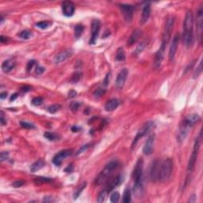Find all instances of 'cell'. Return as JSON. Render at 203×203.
I'll return each mask as SVG.
<instances>
[{
  "instance_id": "1",
  "label": "cell",
  "mask_w": 203,
  "mask_h": 203,
  "mask_svg": "<svg viewBox=\"0 0 203 203\" xmlns=\"http://www.w3.org/2000/svg\"><path fill=\"white\" fill-rule=\"evenodd\" d=\"M118 167H119V162L118 160L110 161L108 164H106L104 169L98 174V176L96 177L95 180V185L99 186L106 183Z\"/></svg>"
},
{
  "instance_id": "2",
  "label": "cell",
  "mask_w": 203,
  "mask_h": 203,
  "mask_svg": "<svg viewBox=\"0 0 203 203\" xmlns=\"http://www.w3.org/2000/svg\"><path fill=\"white\" fill-rule=\"evenodd\" d=\"M173 171V161L170 158L164 160L160 164V178L159 180L164 182L170 179L171 173Z\"/></svg>"
},
{
  "instance_id": "3",
  "label": "cell",
  "mask_w": 203,
  "mask_h": 203,
  "mask_svg": "<svg viewBox=\"0 0 203 203\" xmlns=\"http://www.w3.org/2000/svg\"><path fill=\"white\" fill-rule=\"evenodd\" d=\"M201 138H202V133H200V136L197 138L194 145L193 152L191 154V156L190 157L189 162H188V166H187V171L188 173H191L194 170V165L196 164V160L198 159V155L199 152L200 143H201Z\"/></svg>"
},
{
  "instance_id": "4",
  "label": "cell",
  "mask_w": 203,
  "mask_h": 203,
  "mask_svg": "<svg viewBox=\"0 0 203 203\" xmlns=\"http://www.w3.org/2000/svg\"><path fill=\"white\" fill-rule=\"evenodd\" d=\"M153 125H154V122H153L152 121H148L147 123H145V124L141 127V129L137 132V135H136L134 140H133V143H132V145H131L132 150L136 147V144H137L138 141H139L141 138L143 137L144 136L148 134V133H149V131H150L151 129H152V127H153Z\"/></svg>"
},
{
  "instance_id": "5",
  "label": "cell",
  "mask_w": 203,
  "mask_h": 203,
  "mask_svg": "<svg viewBox=\"0 0 203 203\" xmlns=\"http://www.w3.org/2000/svg\"><path fill=\"white\" fill-rule=\"evenodd\" d=\"M143 168H144V160L142 158H139L136 163L135 167L133 171L132 178L134 181V183H141L143 175Z\"/></svg>"
},
{
  "instance_id": "6",
  "label": "cell",
  "mask_w": 203,
  "mask_h": 203,
  "mask_svg": "<svg viewBox=\"0 0 203 203\" xmlns=\"http://www.w3.org/2000/svg\"><path fill=\"white\" fill-rule=\"evenodd\" d=\"M174 23H175V18L173 16H169L166 20L164 33H163V42H164L165 44H167V42L170 40L171 31H172L174 26Z\"/></svg>"
},
{
  "instance_id": "7",
  "label": "cell",
  "mask_w": 203,
  "mask_h": 203,
  "mask_svg": "<svg viewBox=\"0 0 203 203\" xmlns=\"http://www.w3.org/2000/svg\"><path fill=\"white\" fill-rule=\"evenodd\" d=\"M161 162L158 160H156L152 162L149 169V178L151 181L156 182L160 178V170Z\"/></svg>"
},
{
  "instance_id": "8",
  "label": "cell",
  "mask_w": 203,
  "mask_h": 203,
  "mask_svg": "<svg viewBox=\"0 0 203 203\" xmlns=\"http://www.w3.org/2000/svg\"><path fill=\"white\" fill-rule=\"evenodd\" d=\"M197 35L199 43H202V31H203V9L201 7L198 10L197 14Z\"/></svg>"
},
{
  "instance_id": "9",
  "label": "cell",
  "mask_w": 203,
  "mask_h": 203,
  "mask_svg": "<svg viewBox=\"0 0 203 203\" xmlns=\"http://www.w3.org/2000/svg\"><path fill=\"white\" fill-rule=\"evenodd\" d=\"M101 27V22L98 19H94L91 23V37L90 40V45H95V43L98 39V34H99V30Z\"/></svg>"
},
{
  "instance_id": "10",
  "label": "cell",
  "mask_w": 203,
  "mask_h": 203,
  "mask_svg": "<svg viewBox=\"0 0 203 203\" xmlns=\"http://www.w3.org/2000/svg\"><path fill=\"white\" fill-rule=\"evenodd\" d=\"M194 16L191 10H188L183 22V33H194Z\"/></svg>"
},
{
  "instance_id": "11",
  "label": "cell",
  "mask_w": 203,
  "mask_h": 203,
  "mask_svg": "<svg viewBox=\"0 0 203 203\" xmlns=\"http://www.w3.org/2000/svg\"><path fill=\"white\" fill-rule=\"evenodd\" d=\"M119 7L121 9L125 21L131 22L132 19H133V17L134 7L132 6V5H129V4H120Z\"/></svg>"
},
{
  "instance_id": "12",
  "label": "cell",
  "mask_w": 203,
  "mask_h": 203,
  "mask_svg": "<svg viewBox=\"0 0 203 203\" xmlns=\"http://www.w3.org/2000/svg\"><path fill=\"white\" fill-rule=\"evenodd\" d=\"M190 129L191 128L188 125L186 124L183 121H182V123L179 125L178 133H177V141H178V142L182 143L183 141H184V140L187 138Z\"/></svg>"
},
{
  "instance_id": "13",
  "label": "cell",
  "mask_w": 203,
  "mask_h": 203,
  "mask_svg": "<svg viewBox=\"0 0 203 203\" xmlns=\"http://www.w3.org/2000/svg\"><path fill=\"white\" fill-rule=\"evenodd\" d=\"M72 153V151L70 150V149H64V150L60 151L53 157V163L56 166H60V164H62L63 161L68 156H71Z\"/></svg>"
},
{
  "instance_id": "14",
  "label": "cell",
  "mask_w": 203,
  "mask_h": 203,
  "mask_svg": "<svg viewBox=\"0 0 203 203\" xmlns=\"http://www.w3.org/2000/svg\"><path fill=\"white\" fill-rule=\"evenodd\" d=\"M129 71L127 68H124L121 70V72L118 73L117 79L115 81V86L118 89H121L124 86L125 83L126 81V79L128 77Z\"/></svg>"
},
{
  "instance_id": "15",
  "label": "cell",
  "mask_w": 203,
  "mask_h": 203,
  "mask_svg": "<svg viewBox=\"0 0 203 203\" xmlns=\"http://www.w3.org/2000/svg\"><path fill=\"white\" fill-rule=\"evenodd\" d=\"M166 45H167V44H165L164 42H162L160 48V49L157 51V53H156L154 60V65L156 68H159V67L160 66L163 60H164V51H165V49H166Z\"/></svg>"
},
{
  "instance_id": "16",
  "label": "cell",
  "mask_w": 203,
  "mask_h": 203,
  "mask_svg": "<svg viewBox=\"0 0 203 203\" xmlns=\"http://www.w3.org/2000/svg\"><path fill=\"white\" fill-rule=\"evenodd\" d=\"M73 54L72 49H66L64 51H62L61 53H58L55 57H54V63L55 64H60V63L64 61L67 59H68L69 57H71Z\"/></svg>"
},
{
  "instance_id": "17",
  "label": "cell",
  "mask_w": 203,
  "mask_h": 203,
  "mask_svg": "<svg viewBox=\"0 0 203 203\" xmlns=\"http://www.w3.org/2000/svg\"><path fill=\"white\" fill-rule=\"evenodd\" d=\"M179 35L177 33V34H175V36L174 37L170 46V50H169V60H170V61H173L174 57L176 54L177 49H178V45H179Z\"/></svg>"
},
{
  "instance_id": "18",
  "label": "cell",
  "mask_w": 203,
  "mask_h": 203,
  "mask_svg": "<svg viewBox=\"0 0 203 203\" xmlns=\"http://www.w3.org/2000/svg\"><path fill=\"white\" fill-rule=\"evenodd\" d=\"M154 141H155V136L152 135L149 137L148 138V140L144 144V146L143 148V152L144 155L148 156L152 153L153 152V147H154Z\"/></svg>"
},
{
  "instance_id": "19",
  "label": "cell",
  "mask_w": 203,
  "mask_h": 203,
  "mask_svg": "<svg viewBox=\"0 0 203 203\" xmlns=\"http://www.w3.org/2000/svg\"><path fill=\"white\" fill-rule=\"evenodd\" d=\"M63 14L66 17H72L75 13V5L72 2H64L62 4Z\"/></svg>"
},
{
  "instance_id": "20",
  "label": "cell",
  "mask_w": 203,
  "mask_h": 203,
  "mask_svg": "<svg viewBox=\"0 0 203 203\" xmlns=\"http://www.w3.org/2000/svg\"><path fill=\"white\" fill-rule=\"evenodd\" d=\"M121 183V175H118V176L115 177L114 179H112L110 183H109L108 184H107V186L106 187V188L104 189V190L106 191V193L110 194V192H111L112 190H114L116 188V187H118L119 184Z\"/></svg>"
},
{
  "instance_id": "21",
  "label": "cell",
  "mask_w": 203,
  "mask_h": 203,
  "mask_svg": "<svg viewBox=\"0 0 203 203\" xmlns=\"http://www.w3.org/2000/svg\"><path fill=\"white\" fill-rule=\"evenodd\" d=\"M151 14V6L149 3H148L144 6L143 10H142V14H141V22L142 24H144L148 22Z\"/></svg>"
},
{
  "instance_id": "22",
  "label": "cell",
  "mask_w": 203,
  "mask_h": 203,
  "mask_svg": "<svg viewBox=\"0 0 203 203\" xmlns=\"http://www.w3.org/2000/svg\"><path fill=\"white\" fill-rule=\"evenodd\" d=\"M133 192L134 196L137 198H143L144 195V187L142 185V182L141 183H134V186L133 187Z\"/></svg>"
},
{
  "instance_id": "23",
  "label": "cell",
  "mask_w": 203,
  "mask_h": 203,
  "mask_svg": "<svg viewBox=\"0 0 203 203\" xmlns=\"http://www.w3.org/2000/svg\"><path fill=\"white\" fill-rule=\"evenodd\" d=\"M199 115L197 114H190L189 115V116H187V118L184 119L183 121L186 124L188 125L190 128H192L194 125L196 124L198 121H199Z\"/></svg>"
},
{
  "instance_id": "24",
  "label": "cell",
  "mask_w": 203,
  "mask_h": 203,
  "mask_svg": "<svg viewBox=\"0 0 203 203\" xmlns=\"http://www.w3.org/2000/svg\"><path fill=\"white\" fill-rule=\"evenodd\" d=\"M183 40L184 45L187 46V48L192 47L194 42V33H183Z\"/></svg>"
},
{
  "instance_id": "25",
  "label": "cell",
  "mask_w": 203,
  "mask_h": 203,
  "mask_svg": "<svg viewBox=\"0 0 203 203\" xmlns=\"http://www.w3.org/2000/svg\"><path fill=\"white\" fill-rule=\"evenodd\" d=\"M15 64V61L13 59L7 60L2 64V69L4 72H9L14 68Z\"/></svg>"
},
{
  "instance_id": "26",
  "label": "cell",
  "mask_w": 203,
  "mask_h": 203,
  "mask_svg": "<svg viewBox=\"0 0 203 203\" xmlns=\"http://www.w3.org/2000/svg\"><path fill=\"white\" fill-rule=\"evenodd\" d=\"M119 106V101L116 98H112L110 100H109L105 105V110L106 111L111 112L114 110L115 109Z\"/></svg>"
},
{
  "instance_id": "27",
  "label": "cell",
  "mask_w": 203,
  "mask_h": 203,
  "mask_svg": "<svg viewBox=\"0 0 203 203\" xmlns=\"http://www.w3.org/2000/svg\"><path fill=\"white\" fill-rule=\"evenodd\" d=\"M45 162L42 159L38 160L31 165L30 171H31V172H36L37 171L41 170L43 167H45Z\"/></svg>"
},
{
  "instance_id": "28",
  "label": "cell",
  "mask_w": 203,
  "mask_h": 203,
  "mask_svg": "<svg viewBox=\"0 0 203 203\" xmlns=\"http://www.w3.org/2000/svg\"><path fill=\"white\" fill-rule=\"evenodd\" d=\"M140 35H141V32H140L139 30H135V31H133V32L132 33L131 36L129 37V41H128L129 45H133V44L137 41V40L139 38Z\"/></svg>"
},
{
  "instance_id": "29",
  "label": "cell",
  "mask_w": 203,
  "mask_h": 203,
  "mask_svg": "<svg viewBox=\"0 0 203 203\" xmlns=\"http://www.w3.org/2000/svg\"><path fill=\"white\" fill-rule=\"evenodd\" d=\"M83 30H84V27L82 25L78 24L75 26V30H74V35H75V39H79L83 33Z\"/></svg>"
},
{
  "instance_id": "30",
  "label": "cell",
  "mask_w": 203,
  "mask_h": 203,
  "mask_svg": "<svg viewBox=\"0 0 203 203\" xmlns=\"http://www.w3.org/2000/svg\"><path fill=\"white\" fill-rule=\"evenodd\" d=\"M115 59L118 60V61H124L125 60V53L124 49H122V48H119L117 50Z\"/></svg>"
},
{
  "instance_id": "31",
  "label": "cell",
  "mask_w": 203,
  "mask_h": 203,
  "mask_svg": "<svg viewBox=\"0 0 203 203\" xmlns=\"http://www.w3.org/2000/svg\"><path fill=\"white\" fill-rule=\"evenodd\" d=\"M131 190L129 188H126L123 194V202L129 203L131 202Z\"/></svg>"
},
{
  "instance_id": "32",
  "label": "cell",
  "mask_w": 203,
  "mask_h": 203,
  "mask_svg": "<svg viewBox=\"0 0 203 203\" xmlns=\"http://www.w3.org/2000/svg\"><path fill=\"white\" fill-rule=\"evenodd\" d=\"M51 181L52 179L49 178H47V177H37L34 179V183L37 185H41V184L45 183H49Z\"/></svg>"
},
{
  "instance_id": "33",
  "label": "cell",
  "mask_w": 203,
  "mask_h": 203,
  "mask_svg": "<svg viewBox=\"0 0 203 203\" xmlns=\"http://www.w3.org/2000/svg\"><path fill=\"white\" fill-rule=\"evenodd\" d=\"M86 185H87L86 183H83L74 192V194H73V198H74V199H77V198H79V195H80L81 193L83 192V190H84V188L86 187Z\"/></svg>"
},
{
  "instance_id": "34",
  "label": "cell",
  "mask_w": 203,
  "mask_h": 203,
  "mask_svg": "<svg viewBox=\"0 0 203 203\" xmlns=\"http://www.w3.org/2000/svg\"><path fill=\"white\" fill-rule=\"evenodd\" d=\"M44 137L45 138H47L49 141H56L57 140L59 137L58 135H56L54 133H50V132H46L44 133Z\"/></svg>"
},
{
  "instance_id": "35",
  "label": "cell",
  "mask_w": 203,
  "mask_h": 203,
  "mask_svg": "<svg viewBox=\"0 0 203 203\" xmlns=\"http://www.w3.org/2000/svg\"><path fill=\"white\" fill-rule=\"evenodd\" d=\"M145 46H146V43L145 42L140 43V44L137 46L136 49H135L134 53H133V54H134V56H137L140 53H141V52H142V51L144 49V48H145Z\"/></svg>"
},
{
  "instance_id": "36",
  "label": "cell",
  "mask_w": 203,
  "mask_h": 203,
  "mask_svg": "<svg viewBox=\"0 0 203 203\" xmlns=\"http://www.w3.org/2000/svg\"><path fill=\"white\" fill-rule=\"evenodd\" d=\"M108 194L106 193V191L105 190H102L101 192L99 193V194L98 195V199H97V202H103L105 201L106 198L107 197Z\"/></svg>"
},
{
  "instance_id": "37",
  "label": "cell",
  "mask_w": 203,
  "mask_h": 203,
  "mask_svg": "<svg viewBox=\"0 0 203 203\" xmlns=\"http://www.w3.org/2000/svg\"><path fill=\"white\" fill-rule=\"evenodd\" d=\"M202 61H200L199 64H198V68L195 69V71H194V75H193L194 79H197V78L199 76L200 74L202 73Z\"/></svg>"
},
{
  "instance_id": "38",
  "label": "cell",
  "mask_w": 203,
  "mask_h": 203,
  "mask_svg": "<svg viewBox=\"0 0 203 203\" xmlns=\"http://www.w3.org/2000/svg\"><path fill=\"white\" fill-rule=\"evenodd\" d=\"M60 108H61V106L60 105H59V104H54V105H52L49 106V108H48V111L50 114H55L57 111H59Z\"/></svg>"
},
{
  "instance_id": "39",
  "label": "cell",
  "mask_w": 203,
  "mask_h": 203,
  "mask_svg": "<svg viewBox=\"0 0 203 203\" xmlns=\"http://www.w3.org/2000/svg\"><path fill=\"white\" fill-rule=\"evenodd\" d=\"M18 36L24 40H28L31 37L32 33H30V31H28V30H24V31H22L21 33H18Z\"/></svg>"
},
{
  "instance_id": "40",
  "label": "cell",
  "mask_w": 203,
  "mask_h": 203,
  "mask_svg": "<svg viewBox=\"0 0 203 203\" xmlns=\"http://www.w3.org/2000/svg\"><path fill=\"white\" fill-rule=\"evenodd\" d=\"M36 26L41 28V29H42V30H45V29H47L48 27L51 26V22H47V21H42V22H39L37 23Z\"/></svg>"
},
{
  "instance_id": "41",
  "label": "cell",
  "mask_w": 203,
  "mask_h": 203,
  "mask_svg": "<svg viewBox=\"0 0 203 203\" xmlns=\"http://www.w3.org/2000/svg\"><path fill=\"white\" fill-rule=\"evenodd\" d=\"M119 198H120V194L118 193V191H114L110 196V202L114 203L118 202L119 201Z\"/></svg>"
},
{
  "instance_id": "42",
  "label": "cell",
  "mask_w": 203,
  "mask_h": 203,
  "mask_svg": "<svg viewBox=\"0 0 203 203\" xmlns=\"http://www.w3.org/2000/svg\"><path fill=\"white\" fill-rule=\"evenodd\" d=\"M80 105H81V103L79 102H72V103L70 104V109L73 112L77 111L79 110Z\"/></svg>"
},
{
  "instance_id": "43",
  "label": "cell",
  "mask_w": 203,
  "mask_h": 203,
  "mask_svg": "<svg viewBox=\"0 0 203 203\" xmlns=\"http://www.w3.org/2000/svg\"><path fill=\"white\" fill-rule=\"evenodd\" d=\"M20 125H21L22 127H23L24 129H35V126H34L33 124L29 123V122H27V121H21V122H20Z\"/></svg>"
},
{
  "instance_id": "44",
  "label": "cell",
  "mask_w": 203,
  "mask_h": 203,
  "mask_svg": "<svg viewBox=\"0 0 203 203\" xmlns=\"http://www.w3.org/2000/svg\"><path fill=\"white\" fill-rule=\"evenodd\" d=\"M32 104L35 106H39L43 103V98L41 97H36L32 100Z\"/></svg>"
},
{
  "instance_id": "45",
  "label": "cell",
  "mask_w": 203,
  "mask_h": 203,
  "mask_svg": "<svg viewBox=\"0 0 203 203\" xmlns=\"http://www.w3.org/2000/svg\"><path fill=\"white\" fill-rule=\"evenodd\" d=\"M81 76H82V73H81V72H76L75 73H74V74L72 75V83H77L78 81H79V79H80Z\"/></svg>"
},
{
  "instance_id": "46",
  "label": "cell",
  "mask_w": 203,
  "mask_h": 203,
  "mask_svg": "<svg viewBox=\"0 0 203 203\" xmlns=\"http://www.w3.org/2000/svg\"><path fill=\"white\" fill-rule=\"evenodd\" d=\"M105 92H106L105 89L98 88L95 92H94V95H95L96 98H99V97H101V96H102V95H104V94H105Z\"/></svg>"
},
{
  "instance_id": "47",
  "label": "cell",
  "mask_w": 203,
  "mask_h": 203,
  "mask_svg": "<svg viewBox=\"0 0 203 203\" xmlns=\"http://www.w3.org/2000/svg\"><path fill=\"white\" fill-rule=\"evenodd\" d=\"M25 181H22V180H19V181H15V182H14L13 183H12V186H13L14 187H15V188H18V187H22V186H24L25 185Z\"/></svg>"
},
{
  "instance_id": "48",
  "label": "cell",
  "mask_w": 203,
  "mask_h": 203,
  "mask_svg": "<svg viewBox=\"0 0 203 203\" xmlns=\"http://www.w3.org/2000/svg\"><path fill=\"white\" fill-rule=\"evenodd\" d=\"M8 156H9V153L7 152H1V155H0V160L1 162H3L4 160H6L8 159Z\"/></svg>"
},
{
  "instance_id": "49",
  "label": "cell",
  "mask_w": 203,
  "mask_h": 203,
  "mask_svg": "<svg viewBox=\"0 0 203 203\" xmlns=\"http://www.w3.org/2000/svg\"><path fill=\"white\" fill-rule=\"evenodd\" d=\"M35 64H36V61L35 60H30L29 62H28V64H27V71L28 72H30V70H32V68H33V66L35 65Z\"/></svg>"
},
{
  "instance_id": "50",
  "label": "cell",
  "mask_w": 203,
  "mask_h": 203,
  "mask_svg": "<svg viewBox=\"0 0 203 203\" xmlns=\"http://www.w3.org/2000/svg\"><path fill=\"white\" fill-rule=\"evenodd\" d=\"M0 124L1 125L7 124V119L4 118V114L3 111H1V115H0Z\"/></svg>"
},
{
  "instance_id": "51",
  "label": "cell",
  "mask_w": 203,
  "mask_h": 203,
  "mask_svg": "<svg viewBox=\"0 0 203 203\" xmlns=\"http://www.w3.org/2000/svg\"><path fill=\"white\" fill-rule=\"evenodd\" d=\"M89 147H90V144H86V145H84V146H83V147L81 148H80V149H79V150L78 151V152H77V153H76V155L78 156V155H79L80 153H82V152H84L85 150H87V148H88Z\"/></svg>"
},
{
  "instance_id": "52",
  "label": "cell",
  "mask_w": 203,
  "mask_h": 203,
  "mask_svg": "<svg viewBox=\"0 0 203 203\" xmlns=\"http://www.w3.org/2000/svg\"><path fill=\"white\" fill-rule=\"evenodd\" d=\"M45 69L44 68L41 67V66H38V67H37V68H36V71H35V72H36L37 75H41V74H42L43 72H45Z\"/></svg>"
},
{
  "instance_id": "53",
  "label": "cell",
  "mask_w": 203,
  "mask_h": 203,
  "mask_svg": "<svg viewBox=\"0 0 203 203\" xmlns=\"http://www.w3.org/2000/svg\"><path fill=\"white\" fill-rule=\"evenodd\" d=\"M43 202H54V199L52 197L46 196L43 198Z\"/></svg>"
},
{
  "instance_id": "54",
  "label": "cell",
  "mask_w": 203,
  "mask_h": 203,
  "mask_svg": "<svg viewBox=\"0 0 203 203\" xmlns=\"http://www.w3.org/2000/svg\"><path fill=\"white\" fill-rule=\"evenodd\" d=\"M76 95H77V92L75 91H73V90H72V91H70L68 93V98H75Z\"/></svg>"
},
{
  "instance_id": "55",
  "label": "cell",
  "mask_w": 203,
  "mask_h": 203,
  "mask_svg": "<svg viewBox=\"0 0 203 203\" xmlns=\"http://www.w3.org/2000/svg\"><path fill=\"white\" fill-rule=\"evenodd\" d=\"M31 89L32 88H31L30 87H29V86H23V87H21V90H22L23 92L30 91H31Z\"/></svg>"
},
{
  "instance_id": "56",
  "label": "cell",
  "mask_w": 203,
  "mask_h": 203,
  "mask_svg": "<svg viewBox=\"0 0 203 203\" xmlns=\"http://www.w3.org/2000/svg\"><path fill=\"white\" fill-rule=\"evenodd\" d=\"M196 202V195L195 194H192L191 196H190V198L188 200V202L194 203Z\"/></svg>"
},
{
  "instance_id": "57",
  "label": "cell",
  "mask_w": 203,
  "mask_h": 203,
  "mask_svg": "<svg viewBox=\"0 0 203 203\" xmlns=\"http://www.w3.org/2000/svg\"><path fill=\"white\" fill-rule=\"evenodd\" d=\"M110 73H108L106 76L105 80H104V85L107 86L109 84V81H110Z\"/></svg>"
},
{
  "instance_id": "58",
  "label": "cell",
  "mask_w": 203,
  "mask_h": 203,
  "mask_svg": "<svg viewBox=\"0 0 203 203\" xmlns=\"http://www.w3.org/2000/svg\"><path fill=\"white\" fill-rule=\"evenodd\" d=\"M7 97V92L6 91L1 92V94H0V98H1V99H5Z\"/></svg>"
},
{
  "instance_id": "59",
  "label": "cell",
  "mask_w": 203,
  "mask_h": 203,
  "mask_svg": "<svg viewBox=\"0 0 203 203\" xmlns=\"http://www.w3.org/2000/svg\"><path fill=\"white\" fill-rule=\"evenodd\" d=\"M7 40H8V39H7V37L3 36V35L0 37V42L2 43V44H3L4 42H7Z\"/></svg>"
},
{
  "instance_id": "60",
  "label": "cell",
  "mask_w": 203,
  "mask_h": 203,
  "mask_svg": "<svg viewBox=\"0 0 203 203\" xmlns=\"http://www.w3.org/2000/svg\"><path fill=\"white\" fill-rule=\"evenodd\" d=\"M18 97V95L17 94V93H15V94H14V95H11V97H10V101L12 102V101H14L15 99H16Z\"/></svg>"
},
{
  "instance_id": "61",
  "label": "cell",
  "mask_w": 203,
  "mask_h": 203,
  "mask_svg": "<svg viewBox=\"0 0 203 203\" xmlns=\"http://www.w3.org/2000/svg\"><path fill=\"white\" fill-rule=\"evenodd\" d=\"M72 170H73V167H72V165L71 164V165H69L68 167H67L64 171H65L66 172H72Z\"/></svg>"
},
{
  "instance_id": "62",
  "label": "cell",
  "mask_w": 203,
  "mask_h": 203,
  "mask_svg": "<svg viewBox=\"0 0 203 203\" xmlns=\"http://www.w3.org/2000/svg\"><path fill=\"white\" fill-rule=\"evenodd\" d=\"M81 129L79 128V126H72V132H78Z\"/></svg>"
}]
</instances>
